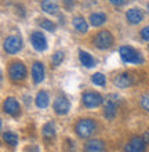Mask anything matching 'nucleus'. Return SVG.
<instances>
[{
    "label": "nucleus",
    "instance_id": "obj_1",
    "mask_svg": "<svg viewBox=\"0 0 149 152\" xmlns=\"http://www.w3.org/2000/svg\"><path fill=\"white\" fill-rule=\"evenodd\" d=\"M75 132H76L79 138H90L94 133L97 132V122L91 118H84L80 119L75 124Z\"/></svg>",
    "mask_w": 149,
    "mask_h": 152
},
{
    "label": "nucleus",
    "instance_id": "obj_6",
    "mask_svg": "<svg viewBox=\"0 0 149 152\" xmlns=\"http://www.w3.org/2000/svg\"><path fill=\"white\" fill-rule=\"evenodd\" d=\"M4 51L8 54H15L22 48V37L20 35H11L7 36L3 42Z\"/></svg>",
    "mask_w": 149,
    "mask_h": 152
},
{
    "label": "nucleus",
    "instance_id": "obj_18",
    "mask_svg": "<svg viewBox=\"0 0 149 152\" xmlns=\"http://www.w3.org/2000/svg\"><path fill=\"white\" fill-rule=\"evenodd\" d=\"M129 144L138 152H145V149H146V142L144 141V138L140 136L131 137V140L129 141Z\"/></svg>",
    "mask_w": 149,
    "mask_h": 152
},
{
    "label": "nucleus",
    "instance_id": "obj_32",
    "mask_svg": "<svg viewBox=\"0 0 149 152\" xmlns=\"http://www.w3.org/2000/svg\"><path fill=\"white\" fill-rule=\"evenodd\" d=\"M148 10H149V4H148Z\"/></svg>",
    "mask_w": 149,
    "mask_h": 152
},
{
    "label": "nucleus",
    "instance_id": "obj_15",
    "mask_svg": "<svg viewBox=\"0 0 149 152\" xmlns=\"http://www.w3.org/2000/svg\"><path fill=\"white\" fill-rule=\"evenodd\" d=\"M35 102H36V107H37V108H40V109L47 108V107H49V102H50L49 93L44 91V90H40V91L37 93Z\"/></svg>",
    "mask_w": 149,
    "mask_h": 152
},
{
    "label": "nucleus",
    "instance_id": "obj_24",
    "mask_svg": "<svg viewBox=\"0 0 149 152\" xmlns=\"http://www.w3.org/2000/svg\"><path fill=\"white\" fill-rule=\"evenodd\" d=\"M91 80H93V83L98 84V86H105V83H106V79H105V76L102 75L101 72L94 73V75L91 76Z\"/></svg>",
    "mask_w": 149,
    "mask_h": 152
},
{
    "label": "nucleus",
    "instance_id": "obj_22",
    "mask_svg": "<svg viewBox=\"0 0 149 152\" xmlns=\"http://www.w3.org/2000/svg\"><path fill=\"white\" fill-rule=\"evenodd\" d=\"M3 141L10 147H15L18 144V136L14 132H4L3 133Z\"/></svg>",
    "mask_w": 149,
    "mask_h": 152
},
{
    "label": "nucleus",
    "instance_id": "obj_9",
    "mask_svg": "<svg viewBox=\"0 0 149 152\" xmlns=\"http://www.w3.org/2000/svg\"><path fill=\"white\" fill-rule=\"evenodd\" d=\"M52 108H54V112L57 115H66L69 112V109H71V104H69V100L66 97L61 96L58 97L55 101H54V104H52Z\"/></svg>",
    "mask_w": 149,
    "mask_h": 152
},
{
    "label": "nucleus",
    "instance_id": "obj_21",
    "mask_svg": "<svg viewBox=\"0 0 149 152\" xmlns=\"http://www.w3.org/2000/svg\"><path fill=\"white\" fill-rule=\"evenodd\" d=\"M105 22H106V15L104 12H93L90 15V24L93 26H101Z\"/></svg>",
    "mask_w": 149,
    "mask_h": 152
},
{
    "label": "nucleus",
    "instance_id": "obj_31",
    "mask_svg": "<svg viewBox=\"0 0 149 152\" xmlns=\"http://www.w3.org/2000/svg\"><path fill=\"white\" fill-rule=\"evenodd\" d=\"M142 138H144V141H145L146 144H149V130H146V132L142 134Z\"/></svg>",
    "mask_w": 149,
    "mask_h": 152
},
{
    "label": "nucleus",
    "instance_id": "obj_4",
    "mask_svg": "<svg viewBox=\"0 0 149 152\" xmlns=\"http://www.w3.org/2000/svg\"><path fill=\"white\" fill-rule=\"evenodd\" d=\"M94 46L100 50H106L113 46V35L109 31H100L93 39Z\"/></svg>",
    "mask_w": 149,
    "mask_h": 152
},
{
    "label": "nucleus",
    "instance_id": "obj_23",
    "mask_svg": "<svg viewBox=\"0 0 149 152\" xmlns=\"http://www.w3.org/2000/svg\"><path fill=\"white\" fill-rule=\"evenodd\" d=\"M39 25H40V28L46 29V31H49V32H54L55 31V24L50 20H46V18H40L39 20Z\"/></svg>",
    "mask_w": 149,
    "mask_h": 152
},
{
    "label": "nucleus",
    "instance_id": "obj_8",
    "mask_svg": "<svg viewBox=\"0 0 149 152\" xmlns=\"http://www.w3.org/2000/svg\"><path fill=\"white\" fill-rule=\"evenodd\" d=\"M3 111L10 116H18L21 112V105L14 97H7L3 102Z\"/></svg>",
    "mask_w": 149,
    "mask_h": 152
},
{
    "label": "nucleus",
    "instance_id": "obj_5",
    "mask_svg": "<svg viewBox=\"0 0 149 152\" xmlns=\"http://www.w3.org/2000/svg\"><path fill=\"white\" fill-rule=\"evenodd\" d=\"M81 102L87 108H97L104 102V98L97 91H84L81 94Z\"/></svg>",
    "mask_w": 149,
    "mask_h": 152
},
{
    "label": "nucleus",
    "instance_id": "obj_3",
    "mask_svg": "<svg viewBox=\"0 0 149 152\" xmlns=\"http://www.w3.org/2000/svg\"><path fill=\"white\" fill-rule=\"evenodd\" d=\"M119 54H120L121 60L129 64H142L144 62L141 53H138L135 48L130 47V46H121L119 48Z\"/></svg>",
    "mask_w": 149,
    "mask_h": 152
},
{
    "label": "nucleus",
    "instance_id": "obj_25",
    "mask_svg": "<svg viewBox=\"0 0 149 152\" xmlns=\"http://www.w3.org/2000/svg\"><path fill=\"white\" fill-rule=\"evenodd\" d=\"M64 57H65L64 51H55L54 56H52V65H54V66H58V65L64 61Z\"/></svg>",
    "mask_w": 149,
    "mask_h": 152
},
{
    "label": "nucleus",
    "instance_id": "obj_11",
    "mask_svg": "<svg viewBox=\"0 0 149 152\" xmlns=\"http://www.w3.org/2000/svg\"><path fill=\"white\" fill-rule=\"evenodd\" d=\"M117 115V102L115 98H109L104 105V116L108 120H113Z\"/></svg>",
    "mask_w": 149,
    "mask_h": 152
},
{
    "label": "nucleus",
    "instance_id": "obj_14",
    "mask_svg": "<svg viewBox=\"0 0 149 152\" xmlns=\"http://www.w3.org/2000/svg\"><path fill=\"white\" fill-rule=\"evenodd\" d=\"M106 147L102 140H90L84 145V152H105Z\"/></svg>",
    "mask_w": 149,
    "mask_h": 152
},
{
    "label": "nucleus",
    "instance_id": "obj_10",
    "mask_svg": "<svg viewBox=\"0 0 149 152\" xmlns=\"http://www.w3.org/2000/svg\"><path fill=\"white\" fill-rule=\"evenodd\" d=\"M31 43H32L33 48L37 50V51H44L47 48V40H46V36L41 32H32L31 35Z\"/></svg>",
    "mask_w": 149,
    "mask_h": 152
},
{
    "label": "nucleus",
    "instance_id": "obj_7",
    "mask_svg": "<svg viewBox=\"0 0 149 152\" xmlns=\"http://www.w3.org/2000/svg\"><path fill=\"white\" fill-rule=\"evenodd\" d=\"M113 83H115V86L119 88H129L135 83V77L133 76V73L123 72V73H120V75H117L116 77L113 79Z\"/></svg>",
    "mask_w": 149,
    "mask_h": 152
},
{
    "label": "nucleus",
    "instance_id": "obj_26",
    "mask_svg": "<svg viewBox=\"0 0 149 152\" xmlns=\"http://www.w3.org/2000/svg\"><path fill=\"white\" fill-rule=\"evenodd\" d=\"M140 104H141V108L145 111V112L149 113V93L144 94L141 97V101H140Z\"/></svg>",
    "mask_w": 149,
    "mask_h": 152
},
{
    "label": "nucleus",
    "instance_id": "obj_27",
    "mask_svg": "<svg viewBox=\"0 0 149 152\" xmlns=\"http://www.w3.org/2000/svg\"><path fill=\"white\" fill-rule=\"evenodd\" d=\"M75 3H76V0H62V4H64V7L68 10V11H71L73 8V6H75Z\"/></svg>",
    "mask_w": 149,
    "mask_h": 152
},
{
    "label": "nucleus",
    "instance_id": "obj_33",
    "mask_svg": "<svg viewBox=\"0 0 149 152\" xmlns=\"http://www.w3.org/2000/svg\"><path fill=\"white\" fill-rule=\"evenodd\" d=\"M148 50H149V46H148Z\"/></svg>",
    "mask_w": 149,
    "mask_h": 152
},
{
    "label": "nucleus",
    "instance_id": "obj_29",
    "mask_svg": "<svg viewBox=\"0 0 149 152\" xmlns=\"http://www.w3.org/2000/svg\"><path fill=\"white\" fill-rule=\"evenodd\" d=\"M109 1H110L113 6H123V4H126L129 0H109Z\"/></svg>",
    "mask_w": 149,
    "mask_h": 152
},
{
    "label": "nucleus",
    "instance_id": "obj_17",
    "mask_svg": "<svg viewBox=\"0 0 149 152\" xmlns=\"http://www.w3.org/2000/svg\"><path fill=\"white\" fill-rule=\"evenodd\" d=\"M79 60H80L81 65H84L86 68H93L95 65V60L91 57V54L83 51V50H79Z\"/></svg>",
    "mask_w": 149,
    "mask_h": 152
},
{
    "label": "nucleus",
    "instance_id": "obj_28",
    "mask_svg": "<svg viewBox=\"0 0 149 152\" xmlns=\"http://www.w3.org/2000/svg\"><path fill=\"white\" fill-rule=\"evenodd\" d=\"M141 37L145 40V42H149V25L141 29Z\"/></svg>",
    "mask_w": 149,
    "mask_h": 152
},
{
    "label": "nucleus",
    "instance_id": "obj_16",
    "mask_svg": "<svg viewBox=\"0 0 149 152\" xmlns=\"http://www.w3.org/2000/svg\"><path fill=\"white\" fill-rule=\"evenodd\" d=\"M72 24H73V26H75V29H76L77 32H80V33H86L87 32V29H89L87 21L84 20V17H81V15L73 17Z\"/></svg>",
    "mask_w": 149,
    "mask_h": 152
},
{
    "label": "nucleus",
    "instance_id": "obj_13",
    "mask_svg": "<svg viewBox=\"0 0 149 152\" xmlns=\"http://www.w3.org/2000/svg\"><path fill=\"white\" fill-rule=\"evenodd\" d=\"M44 66L41 62L36 61V62H33L32 65V79H33V83L35 84H39L41 83L43 80H44Z\"/></svg>",
    "mask_w": 149,
    "mask_h": 152
},
{
    "label": "nucleus",
    "instance_id": "obj_12",
    "mask_svg": "<svg viewBox=\"0 0 149 152\" xmlns=\"http://www.w3.org/2000/svg\"><path fill=\"white\" fill-rule=\"evenodd\" d=\"M126 20H127V22L131 25H137L140 24L142 20H144V12H142L141 8H130L129 11L126 12Z\"/></svg>",
    "mask_w": 149,
    "mask_h": 152
},
{
    "label": "nucleus",
    "instance_id": "obj_30",
    "mask_svg": "<svg viewBox=\"0 0 149 152\" xmlns=\"http://www.w3.org/2000/svg\"><path fill=\"white\" fill-rule=\"evenodd\" d=\"M123 152H138V151H135V149H134L131 145L127 144V145L124 147V151H123Z\"/></svg>",
    "mask_w": 149,
    "mask_h": 152
},
{
    "label": "nucleus",
    "instance_id": "obj_20",
    "mask_svg": "<svg viewBox=\"0 0 149 152\" xmlns=\"http://www.w3.org/2000/svg\"><path fill=\"white\" fill-rule=\"evenodd\" d=\"M41 8H43V11L49 12V14H57L58 12V3L55 0H43Z\"/></svg>",
    "mask_w": 149,
    "mask_h": 152
},
{
    "label": "nucleus",
    "instance_id": "obj_2",
    "mask_svg": "<svg viewBox=\"0 0 149 152\" xmlns=\"http://www.w3.org/2000/svg\"><path fill=\"white\" fill-rule=\"evenodd\" d=\"M8 77L11 82L18 83L26 77V66L21 61H12L8 66Z\"/></svg>",
    "mask_w": 149,
    "mask_h": 152
},
{
    "label": "nucleus",
    "instance_id": "obj_19",
    "mask_svg": "<svg viewBox=\"0 0 149 152\" xmlns=\"http://www.w3.org/2000/svg\"><path fill=\"white\" fill-rule=\"evenodd\" d=\"M41 133H43V137H44L47 141L52 140L54 137H55V126L52 122H47V123L43 126L41 129Z\"/></svg>",
    "mask_w": 149,
    "mask_h": 152
}]
</instances>
